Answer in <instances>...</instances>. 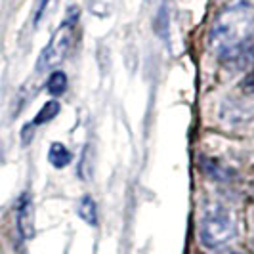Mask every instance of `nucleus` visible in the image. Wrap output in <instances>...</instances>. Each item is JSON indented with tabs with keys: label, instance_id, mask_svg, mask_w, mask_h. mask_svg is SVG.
Listing matches in <instances>:
<instances>
[{
	"label": "nucleus",
	"instance_id": "obj_4",
	"mask_svg": "<svg viewBox=\"0 0 254 254\" xmlns=\"http://www.w3.org/2000/svg\"><path fill=\"white\" fill-rule=\"evenodd\" d=\"M17 229L23 239L35 237V206L29 195H23L17 206Z\"/></svg>",
	"mask_w": 254,
	"mask_h": 254
},
{
	"label": "nucleus",
	"instance_id": "obj_3",
	"mask_svg": "<svg viewBox=\"0 0 254 254\" xmlns=\"http://www.w3.org/2000/svg\"><path fill=\"white\" fill-rule=\"evenodd\" d=\"M71 37H73V25L64 23L56 31V35L52 37L50 44L40 54L37 64L38 71H48V69L64 62V58L69 52V46H71Z\"/></svg>",
	"mask_w": 254,
	"mask_h": 254
},
{
	"label": "nucleus",
	"instance_id": "obj_6",
	"mask_svg": "<svg viewBox=\"0 0 254 254\" xmlns=\"http://www.w3.org/2000/svg\"><path fill=\"white\" fill-rule=\"evenodd\" d=\"M78 216L82 218L90 226H98V208L90 195H84L78 203Z\"/></svg>",
	"mask_w": 254,
	"mask_h": 254
},
{
	"label": "nucleus",
	"instance_id": "obj_9",
	"mask_svg": "<svg viewBox=\"0 0 254 254\" xmlns=\"http://www.w3.org/2000/svg\"><path fill=\"white\" fill-rule=\"evenodd\" d=\"M243 86L249 90V92H254V69H253V73L245 78V82H243Z\"/></svg>",
	"mask_w": 254,
	"mask_h": 254
},
{
	"label": "nucleus",
	"instance_id": "obj_7",
	"mask_svg": "<svg viewBox=\"0 0 254 254\" xmlns=\"http://www.w3.org/2000/svg\"><path fill=\"white\" fill-rule=\"evenodd\" d=\"M46 88L52 96H62L65 90H67V76L62 71H54L46 82Z\"/></svg>",
	"mask_w": 254,
	"mask_h": 254
},
{
	"label": "nucleus",
	"instance_id": "obj_2",
	"mask_svg": "<svg viewBox=\"0 0 254 254\" xmlns=\"http://www.w3.org/2000/svg\"><path fill=\"white\" fill-rule=\"evenodd\" d=\"M235 235H237V226L231 212L220 203L208 204L199 224L201 243L206 249H220L226 247Z\"/></svg>",
	"mask_w": 254,
	"mask_h": 254
},
{
	"label": "nucleus",
	"instance_id": "obj_8",
	"mask_svg": "<svg viewBox=\"0 0 254 254\" xmlns=\"http://www.w3.org/2000/svg\"><path fill=\"white\" fill-rule=\"evenodd\" d=\"M58 113H60V103L54 102V100H52V102H46L44 105H42V109L37 113L35 121H33V125H44V123L52 121Z\"/></svg>",
	"mask_w": 254,
	"mask_h": 254
},
{
	"label": "nucleus",
	"instance_id": "obj_1",
	"mask_svg": "<svg viewBox=\"0 0 254 254\" xmlns=\"http://www.w3.org/2000/svg\"><path fill=\"white\" fill-rule=\"evenodd\" d=\"M210 44L226 64L243 65L254 56V10L247 4L229 6L218 15Z\"/></svg>",
	"mask_w": 254,
	"mask_h": 254
},
{
	"label": "nucleus",
	"instance_id": "obj_10",
	"mask_svg": "<svg viewBox=\"0 0 254 254\" xmlns=\"http://www.w3.org/2000/svg\"><path fill=\"white\" fill-rule=\"evenodd\" d=\"M228 254H245V253H241V251H231V253H228Z\"/></svg>",
	"mask_w": 254,
	"mask_h": 254
},
{
	"label": "nucleus",
	"instance_id": "obj_5",
	"mask_svg": "<svg viewBox=\"0 0 254 254\" xmlns=\"http://www.w3.org/2000/svg\"><path fill=\"white\" fill-rule=\"evenodd\" d=\"M48 161H50L52 166H56V168H64V166H67L71 163V153H69V149L65 147L64 143L56 141V143L50 145Z\"/></svg>",
	"mask_w": 254,
	"mask_h": 254
}]
</instances>
